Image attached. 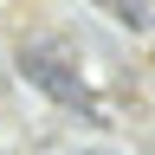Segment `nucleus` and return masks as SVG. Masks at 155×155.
Instances as JSON below:
<instances>
[{
  "instance_id": "obj_1",
  "label": "nucleus",
  "mask_w": 155,
  "mask_h": 155,
  "mask_svg": "<svg viewBox=\"0 0 155 155\" xmlns=\"http://www.w3.org/2000/svg\"><path fill=\"white\" fill-rule=\"evenodd\" d=\"M19 71H26V84H32V91H45L52 104L97 110V104H91V84H84V71H71V58L58 52V45H26V52H19Z\"/></svg>"
},
{
  "instance_id": "obj_2",
  "label": "nucleus",
  "mask_w": 155,
  "mask_h": 155,
  "mask_svg": "<svg viewBox=\"0 0 155 155\" xmlns=\"http://www.w3.org/2000/svg\"><path fill=\"white\" fill-rule=\"evenodd\" d=\"M116 19H123L129 32H149V26H155V7H149V0H123V7H116Z\"/></svg>"
},
{
  "instance_id": "obj_3",
  "label": "nucleus",
  "mask_w": 155,
  "mask_h": 155,
  "mask_svg": "<svg viewBox=\"0 0 155 155\" xmlns=\"http://www.w3.org/2000/svg\"><path fill=\"white\" fill-rule=\"evenodd\" d=\"M78 155H116V149H78Z\"/></svg>"
},
{
  "instance_id": "obj_4",
  "label": "nucleus",
  "mask_w": 155,
  "mask_h": 155,
  "mask_svg": "<svg viewBox=\"0 0 155 155\" xmlns=\"http://www.w3.org/2000/svg\"><path fill=\"white\" fill-rule=\"evenodd\" d=\"M97 7H110V13H116V7H123V0H97Z\"/></svg>"
}]
</instances>
